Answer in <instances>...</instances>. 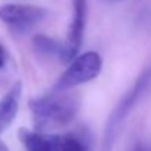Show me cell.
Instances as JSON below:
<instances>
[{
    "mask_svg": "<svg viewBox=\"0 0 151 151\" xmlns=\"http://www.w3.org/2000/svg\"><path fill=\"white\" fill-rule=\"evenodd\" d=\"M22 96V85L16 82L0 99V132H4L15 120L19 111V103Z\"/></svg>",
    "mask_w": 151,
    "mask_h": 151,
    "instance_id": "cell-7",
    "label": "cell"
},
{
    "mask_svg": "<svg viewBox=\"0 0 151 151\" xmlns=\"http://www.w3.org/2000/svg\"><path fill=\"white\" fill-rule=\"evenodd\" d=\"M19 139L27 151H88L85 141L75 135L19 129Z\"/></svg>",
    "mask_w": 151,
    "mask_h": 151,
    "instance_id": "cell-4",
    "label": "cell"
},
{
    "mask_svg": "<svg viewBox=\"0 0 151 151\" xmlns=\"http://www.w3.org/2000/svg\"><path fill=\"white\" fill-rule=\"evenodd\" d=\"M7 57H9V53H7V50H6V47L0 43V69H3V68L6 66Z\"/></svg>",
    "mask_w": 151,
    "mask_h": 151,
    "instance_id": "cell-9",
    "label": "cell"
},
{
    "mask_svg": "<svg viewBox=\"0 0 151 151\" xmlns=\"http://www.w3.org/2000/svg\"><path fill=\"white\" fill-rule=\"evenodd\" d=\"M151 85V66L147 68L139 73L134 85L126 91V94L120 99V101L116 104V107L111 110L106 126L103 132V139H101V151H113L114 142L117 139V135L129 116V113L134 110L137 103L144 97L147 90Z\"/></svg>",
    "mask_w": 151,
    "mask_h": 151,
    "instance_id": "cell-2",
    "label": "cell"
},
{
    "mask_svg": "<svg viewBox=\"0 0 151 151\" xmlns=\"http://www.w3.org/2000/svg\"><path fill=\"white\" fill-rule=\"evenodd\" d=\"M87 19V0H73V18L68 31V40L65 43V57L63 62L70 63L81 49L84 29Z\"/></svg>",
    "mask_w": 151,
    "mask_h": 151,
    "instance_id": "cell-6",
    "label": "cell"
},
{
    "mask_svg": "<svg viewBox=\"0 0 151 151\" xmlns=\"http://www.w3.org/2000/svg\"><path fill=\"white\" fill-rule=\"evenodd\" d=\"M47 16L49 10L41 6L18 3L0 6V21L19 32H27L28 29L37 27Z\"/></svg>",
    "mask_w": 151,
    "mask_h": 151,
    "instance_id": "cell-5",
    "label": "cell"
},
{
    "mask_svg": "<svg viewBox=\"0 0 151 151\" xmlns=\"http://www.w3.org/2000/svg\"><path fill=\"white\" fill-rule=\"evenodd\" d=\"M32 46L38 53H41L46 57H57L60 60H63L65 57V44H60L51 37L41 34L35 35L32 40Z\"/></svg>",
    "mask_w": 151,
    "mask_h": 151,
    "instance_id": "cell-8",
    "label": "cell"
},
{
    "mask_svg": "<svg viewBox=\"0 0 151 151\" xmlns=\"http://www.w3.org/2000/svg\"><path fill=\"white\" fill-rule=\"evenodd\" d=\"M101 68H103V59L100 54L97 51H85V53L76 56L69 63L66 70L56 81L53 91L54 93H68L69 90H72L78 85L90 82L100 75Z\"/></svg>",
    "mask_w": 151,
    "mask_h": 151,
    "instance_id": "cell-3",
    "label": "cell"
},
{
    "mask_svg": "<svg viewBox=\"0 0 151 151\" xmlns=\"http://www.w3.org/2000/svg\"><path fill=\"white\" fill-rule=\"evenodd\" d=\"M0 151H9L7 145H6V144H4V142L1 141V139H0Z\"/></svg>",
    "mask_w": 151,
    "mask_h": 151,
    "instance_id": "cell-11",
    "label": "cell"
},
{
    "mask_svg": "<svg viewBox=\"0 0 151 151\" xmlns=\"http://www.w3.org/2000/svg\"><path fill=\"white\" fill-rule=\"evenodd\" d=\"M28 106L35 131L51 132L73 122L79 113L81 100L76 94L53 91L47 96L31 99Z\"/></svg>",
    "mask_w": 151,
    "mask_h": 151,
    "instance_id": "cell-1",
    "label": "cell"
},
{
    "mask_svg": "<svg viewBox=\"0 0 151 151\" xmlns=\"http://www.w3.org/2000/svg\"><path fill=\"white\" fill-rule=\"evenodd\" d=\"M132 151H147V148H145L142 144H138V145H135V148Z\"/></svg>",
    "mask_w": 151,
    "mask_h": 151,
    "instance_id": "cell-10",
    "label": "cell"
}]
</instances>
